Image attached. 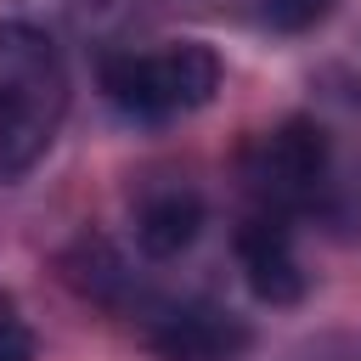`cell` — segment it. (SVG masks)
<instances>
[{"mask_svg":"<svg viewBox=\"0 0 361 361\" xmlns=\"http://www.w3.org/2000/svg\"><path fill=\"white\" fill-rule=\"evenodd\" d=\"M68 113V62L34 23H0V175L34 169Z\"/></svg>","mask_w":361,"mask_h":361,"instance_id":"6da1fadb","label":"cell"},{"mask_svg":"<svg viewBox=\"0 0 361 361\" xmlns=\"http://www.w3.org/2000/svg\"><path fill=\"white\" fill-rule=\"evenodd\" d=\"M107 102L135 124H169L197 113L220 90V56L197 39H175L158 51H113L102 56Z\"/></svg>","mask_w":361,"mask_h":361,"instance_id":"7a4b0ae2","label":"cell"},{"mask_svg":"<svg viewBox=\"0 0 361 361\" xmlns=\"http://www.w3.org/2000/svg\"><path fill=\"white\" fill-rule=\"evenodd\" d=\"M243 180H248V197L265 209V214H293L305 209L322 180H327V130L310 124V118H288L276 124L271 135H259L243 158Z\"/></svg>","mask_w":361,"mask_h":361,"instance_id":"3957f363","label":"cell"},{"mask_svg":"<svg viewBox=\"0 0 361 361\" xmlns=\"http://www.w3.org/2000/svg\"><path fill=\"white\" fill-rule=\"evenodd\" d=\"M237 265H243V282L259 305H299L305 299V271H299V254H293V231L282 214H265L254 209L237 231Z\"/></svg>","mask_w":361,"mask_h":361,"instance_id":"277c9868","label":"cell"},{"mask_svg":"<svg viewBox=\"0 0 361 361\" xmlns=\"http://www.w3.org/2000/svg\"><path fill=\"white\" fill-rule=\"evenodd\" d=\"M147 338L164 361H237L248 350V327L220 305H164Z\"/></svg>","mask_w":361,"mask_h":361,"instance_id":"5b68a950","label":"cell"},{"mask_svg":"<svg viewBox=\"0 0 361 361\" xmlns=\"http://www.w3.org/2000/svg\"><path fill=\"white\" fill-rule=\"evenodd\" d=\"M203 231V197L180 180H164L152 186L141 203H135V248L147 259H175L197 243Z\"/></svg>","mask_w":361,"mask_h":361,"instance_id":"8992f818","label":"cell"},{"mask_svg":"<svg viewBox=\"0 0 361 361\" xmlns=\"http://www.w3.org/2000/svg\"><path fill=\"white\" fill-rule=\"evenodd\" d=\"M333 11V0H259V23L276 34H305Z\"/></svg>","mask_w":361,"mask_h":361,"instance_id":"52a82bcc","label":"cell"},{"mask_svg":"<svg viewBox=\"0 0 361 361\" xmlns=\"http://www.w3.org/2000/svg\"><path fill=\"white\" fill-rule=\"evenodd\" d=\"M0 361H34V333L0 305Z\"/></svg>","mask_w":361,"mask_h":361,"instance_id":"ba28073f","label":"cell"}]
</instances>
